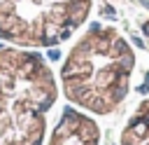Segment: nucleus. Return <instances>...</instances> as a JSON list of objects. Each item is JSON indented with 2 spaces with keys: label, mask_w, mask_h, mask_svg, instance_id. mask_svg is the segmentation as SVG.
I'll list each match as a JSON object with an SVG mask.
<instances>
[{
  "label": "nucleus",
  "mask_w": 149,
  "mask_h": 145,
  "mask_svg": "<svg viewBox=\"0 0 149 145\" xmlns=\"http://www.w3.org/2000/svg\"><path fill=\"white\" fill-rule=\"evenodd\" d=\"M135 51L130 42L107 23L86 26L68 49L58 89L65 101L93 117L116 112L130 94Z\"/></svg>",
  "instance_id": "1"
},
{
  "label": "nucleus",
  "mask_w": 149,
  "mask_h": 145,
  "mask_svg": "<svg viewBox=\"0 0 149 145\" xmlns=\"http://www.w3.org/2000/svg\"><path fill=\"white\" fill-rule=\"evenodd\" d=\"M58 91L40 51L0 44V145H44Z\"/></svg>",
  "instance_id": "2"
},
{
  "label": "nucleus",
  "mask_w": 149,
  "mask_h": 145,
  "mask_svg": "<svg viewBox=\"0 0 149 145\" xmlns=\"http://www.w3.org/2000/svg\"><path fill=\"white\" fill-rule=\"evenodd\" d=\"M93 0H0V42L19 49L58 47L79 33Z\"/></svg>",
  "instance_id": "3"
},
{
  "label": "nucleus",
  "mask_w": 149,
  "mask_h": 145,
  "mask_svg": "<svg viewBox=\"0 0 149 145\" xmlns=\"http://www.w3.org/2000/svg\"><path fill=\"white\" fill-rule=\"evenodd\" d=\"M100 136L95 117L68 103L47 133L44 145H100Z\"/></svg>",
  "instance_id": "4"
},
{
  "label": "nucleus",
  "mask_w": 149,
  "mask_h": 145,
  "mask_svg": "<svg viewBox=\"0 0 149 145\" xmlns=\"http://www.w3.org/2000/svg\"><path fill=\"white\" fill-rule=\"evenodd\" d=\"M119 145H149V98L140 101L121 129Z\"/></svg>",
  "instance_id": "5"
}]
</instances>
